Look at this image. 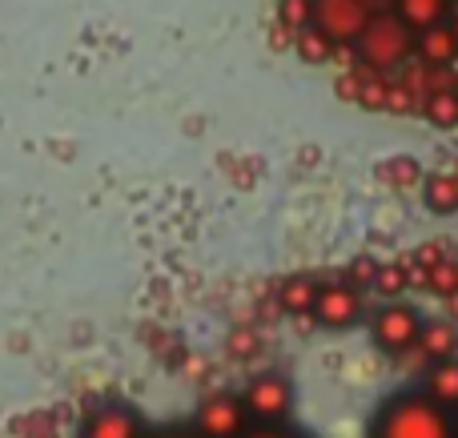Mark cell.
Masks as SVG:
<instances>
[{"mask_svg": "<svg viewBox=\"0 0 458 438\" xmlns=\"http://www.w3.org/2000/svg\"><path fill=\"white\" fill-rule=\"evenodd\" d=\"M354 48H358L366 69L386 77V72L403 69V64L414 56V29L394 13V8H374L370 21H366L362 32H358Z\"/></svg>", "mask_w": 458, "mask_h": 438, "instance_id": "6da1fadb", "label": "cell"}, {"mask_svg": "<svg viewBox=\"0 0 458 438\" xmlns=\"http://www.w3.org/2000/svg\"><path fill=\"white\" fill-rule=\"evenodd\" d=\"M374 438H454L451 415L427 394H398L374 423Z\"/></svg>", "mask_w": 458, "mask_h": 438, "instance_id": "7a4b0ae2", "label": "cell"}, {"mask_svg": "<svg viewBox=\"0 0 458 438\" xmlns=\"http://www.w3.org/2000/svg\"><path fill=\"white\" fill-rule=\"evenodd\" d=\"M370 0H310V24L338 48L354 45L362 24L370 21Z\"/></svg>", "mask_w": 458, "mask_h": 438, "instance_id": "3957f363", "label": "cell"}, {"mask_svg": "<svg viewBox=\"0 0 458 438\" xmlns=\"http://www.w3.org/2000/svg\"><path fill=\"white\" fill-rule=\"evenodd\" d=\"M419 326H422V318L411 310V306L390 302V306H382V310L374 314L370 334L386 354H403V350H411V346L419 342Z\"/></svg>", "mask_w": 458, "mask_h": 438, "instance_id": "277c9868", "label": "cell"}, {"mask_svg": "<svg viewBox=\"0 0 458 438\" xmlns=\"http://www.w3.org/2000/svg\"><path fill=\"white\" fill-rule=\"evenodd\" d=\"M245 415L261 418V423H282L290 410V383L282 375H258L242 394Z\"/></svg>", "mask_w": 458, "mask_h": 438, "instance_id": "5b68a950", "label": "cell"}, {"mask_svg": "<svg viewBox=\"0 0 458 438\" xmlns=\"http://www.w3.org/2000/svg\"><path fill=\"white\" fill-rule=\"evenodd\" d=\"M314 318L322 322V326H330V330H346V326H354L358 322V314H362V298H358V290L354 286H322L314 294Z\"/></svg>", "mask_w": 458, "mask_h": 438, "instance_id": "8992f818", "label": "cell"}, {"mask_svg": "<svg viewBox=\"0 0 458 438\" xmlns=\"http://www.w3.org/2000/svg\"><path fill=\"white\" fill-rule=\"evenodd\" d=\"M198 431L206 438H237L245 431V407L233 394H214L198 407Z\"/></svg>", "mask_w": 458, "mask_h": 438, "instance_id": "52a82bcc", "label": "cell"}, {"mask_svg": "<svg viewBox=\"0 0 458 438\" xmlns=\"http://www.w3.org/2000/svg\"><path fill=\"white\" fill-rule=\"evenodd\" d=\"M81 438H141V423H137V415L129 407L109 402V407L93 410V415L85 418Z\"/></svg>", "mask_w": 458, "mask_h": 438, "instance_id": "ba28073f", "label": "cell"}, {"mask_svg": "<svg viewBox=\"0 0 458 438\" xmlns=\"http://www.w3.org/2000/svg\"><path fill=\"white\" fill-rule=\"evenodd\" d=\"M414 53L422 56L427 64H435V69H446V64L458 56V37L451 24H430V29L414 32Z\"/></svg>", "mask_w": 458, "mask_h": 438, "instance_id": "9c48e42d", "label": "cell"}, {"mask_svg": "<svg viewBox=\"0 0 458 438\" xmlns=\"http://www.w3.org/2000/svg\"><path fill=\"white\" fill-rule=\"evenodd\" d=\"M422 354H427L430 362H443V358H454L458 354V330L451 322H422L419 326V342Z\"/></svg>", "mask_w": 458, "mask_h": 438, "instance_id": "30bf717a", "label": "cell"}, {"mask_svg": "<svg viewBox=\"0 0 458 438\" xmlns=\"http://www.w3.org/2000/svg\"><path fill=\"white\" fill-rule=\"evenodd\" d=\"M427 399L438 407H458V358H443L427 375Z\"/></svg>", "mask_w": 458, "mask_h": 438, "instance_id": "8fae6325", "label": "cell"}, {"mask_svg": "<svg viewBox=\"0 0 458 438\" xmlns=\"http://www.w3.org/2000/svg\"><path fill=\"white\" fill-rule=\"evenodd\" d=\"M446 4H451V0H394V13L403 16L414 32H422V29H430V24L446 21Z\"/></svg>", "mask_w": 458, "mask_h": 438, "instance_id": "7c38bea8", "label": "cell"}, {"mask_svg": "<svg viewBox=\"0 0 458 438\" xmlns=\"http://www.w3.org/2000/svg\"><path fill=\"white\" fill-rule=\"evenodd\" d=\"M293 45H298L301 61H310V64H326L334 56V48H338V45H330V40H326L314 24H301V29L293 32Z\"/></svg>", "mask_w": 458, "mask_h": 438, "instance_id": "4fadbf2b", "label": "cell"}, {"mask_svg": "<svg viewBox=\"0 0 458 438\" xmlns=\"http://www.w3.org/2000/svg\"><path fill=\"white\" fill-rule=\"evenodd\" d=\"M427 206L435 214H454L458 209V190H454V173H435L427 181Z\"/></svg>", "mask_w": 458, "mask_h": 438, "instance_id": "5bb4252c", "label": "cell"}, {"mask_svg": "<svg viewBox=\"0 0 458 438\" xmlns=\"http://www.w3.org/2000/svg\"><path fill=\"white\" fill-rule=\"evenodd\" d=\"M427 117L438 129H454L458 125V88H435L427 101Z\"/></svg>", "mask_w": 458, "mask_h": 438, "instance_id": "9a60e30c", "label": "cell"}, {"mask_svg": "<svg viewBox=\"0 0 458 438\" xmlns=\"http://www.w3.org/2000/svg\"><path fill=\"white\" fill-rule=\"evenodd\" d=\"M314 294H318V286L306 282V278H285L282 282V306L290 314H306L310 306H314Z\"/></svg>", "mask_w": 458, "mask_h": 438, "instance_id": "2e32d148", "label": "cell"}, {"mask_svg": "<svg viewBox=\"0 0 458 438\" xmlns=\"http://www.w3.org/2000/svg\"><path fill=\"white\" fill-rule=\"evenodd\" d=\"M370 282H374V286H378L386 298H394L398 290L406 286V270H403V265H374V278H370Z\"/></svg>", "mask_w": 458, "mask_h": 438, "instance_id": "e0dca14e", "label": "cell"}, {"mask_svg": "<svg viewBox=\"0 0 458 438\" xmlns=\"http://www.w3.org/2000/svg\"><path fill=\"white\" fill-rule=\"evenodd\" d=\"M277 21H282L285 29L298 32L301 24H310V0H282V13H277Z\"/></svg>", "mask_w": 458, "mask_h": 438, "instance_id": "ac0fdd59", "label": "cell"}, {"mask_svg": "<svg viewBox=\"0 0 458 438\" xmlns=\"http://www.w3.org/2000/svg\"><path fill=\"white\" fill-rule=\"evenodd\" d=\"M237 438H293V434L282 431V426H274V423H266V426H253V431H242Z\"/></svg>", "mask_w": 458, "mask_h": 438, "instance_id": "d6986e66", "label": "cell"}, {"mask_svg": "<svg viewBox=\"0 0 458 438\" xmlns=\"http://www.w3.org/2000/svg\"><path fill=\"white\" fill-rule=\"evenodd\" d=\"M153 438H190V434H177V431H169V434H153Z\"/></svg>", "mask_w": 458, "mask_h": 438, "instance_id": "ffe728a7", "label": "cell"}, {"mask_svg": "<svg viewBox=\"0 0 458 438\" xmlns=\"http://www.w3.org/2000/svg\"><path fill=\"white\" fill-rule=\"evenodd\" d=\"M454 190H458V173H454Z\"/></svg>", "mask_w": 458, "mask_h": 438, "instance_id": "44dd1931", "label": "cell"}]
</instances>
